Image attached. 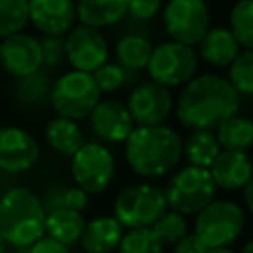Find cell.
<instances>
[{
	"instance_id": "obj_36",
	"label": "cell",
	"mask_w": 253,
	"mask_h": 253,
	"mask_svg": "<svg viewBox=\"0 0 253 253\" xmlns=\"http://www.w3.org/2000/svg\"><path fill=\"white\" fill-rule=\"evenodd\" d=\"M26 253H69V247L43 235L36 243H32L30 247H26Z\"/></svg>"
},
{
	"instance_id": "obj_40",
	"label": "cell",
	"mask_w": 253,
	"mask_h": 253,
	"mask_svg": "<svg viewBox=\"0 0 253 253\" xmlns=\"http://www.w3.org/2000/svg\"><path fill=\"white\" fill-rule=\"evenodd\" d=\"M239 253H253V239H251V241H247Z\"/></svg>"
},
{
	"instance_id": "obj_28",
	"label": "cell",
	"mask_w": 253,
	"mask_h": 253,
	"mask_svg": "<svg viewBox=\"0 0 253 253\" xmlns=\"http://www.w3.org/2000/svg\"><path fill=\"white\" fill-rule=\"evenodd\" d=\"M229 32L239 47L253 49V0H237L229 10Z\"/></svg>"
},
{
	"instance_id": "obj_15",
	"label": "cell",
	"mask_w": 253,
	"mask_h": 253,
	"mask_svg": "<svg viewBox=\"0 0 253 253\" xmlns=\"http://www.w3.org/2000/svg\"><path fill=\"white\" fill-rule=\"evenodd\" d=\"M87 119L91 132L107 144L125 142L134 128L126 105L119 99H101Z\"/></svg>"
},
{
	"instance_id": "obj_1",
	"label": "cell",
	"mask_w": 253,
	"mask_h": 253,
	"mask_svg": "<svg viewBox=\"0 0 253 253\" xmlns=\"http://www.w3.org/2000/svg\"><path fill=\"white\" fill-rule=\"evenodd\" d=\"M237 91L217 73L192 77L176 101V117L190 130H215L223 121L237 115Z\"/></svg>"
},
{
	"instance_id": "obj_11",
	"label": "cell",
	"mask_w": 253,
	"mask_h": 253,
	"mask_svg": "<svg viewBox=\"0 0 253 253\" xmlns=\"http://www.w3.org/2000/svg\"><path fill=\"white\" fill-rule=\"evenodd\" d=\"M63 43L65 61L71 65V69L93 73L109 59V42L97 28L75 24L63 36Z\"/></svg>"
},
{
	"instance_id": "obj_30",
	"label": "cell",
	"mask_w": 253,
	"mask_h": 253,
	"mask_svg": "<svg viewBox=\"0 0 253 253\" xmlns=\"http://www.w3.org/2000/svg\"><path fill=\"white\" fill-rule=\"evenodd\" d=\"M150 229L158 237L162 247H172L178 239H182L188 233V221H186V215H182V213H178L174 210H166L150 225Z\"/></svg>"
},
{
	"instance_id": "obj_10",
	"label": "cell",
	"mask_w": 253,
	"mask_h": 253,
	"mask_svg": "<svg viewBox=\"0 0 253 253\" xmlns=\"http://www.w3.org/2000/svg\"><path fill=\"white\" fill-rule=\"evenodd\" d=\"M162 26L172 42L194 47L210 30V8L206 0H168Z\"/></svg>"
},
{
	"instance_id": "obj_38",
	"label": "cell",
	"mask_w": 253,
	"mask_h": 253,
	"mask_svg": "<svg viewBox=\"0 0 253 253\" xmlns=\"http://www.w3.org/2000/svg\"><path fill=\"white\" fill-rule=\"evenodd\" d=\"M243 202L247 206V211L253 215V174L251 178L247 180V184L243 186Z\"/></svg>"
},
{
	"instance_id": "obj_12",
	"label": "cell",
	"mask_w": 253,
	"mask_h": 253,
	"mask_svg": "<svg viewBox=\"0 0 253 253\" xmlns=\"http://www.w3.org/2000/svg\"><path fill=\"white\" fill-rule=\"evenodd\" d=\"M126 109L134 126H154L164 125L174 109V99L168 87L154 81H140L132 87Z\"/></svg>"
},
{
	"instance_id": "obj_39",
	"label": "cell",
	"mask_w": 253,
	"mask_h": 253,
	"mask_svg": "<svg viewBox=\"0 0 253 253\" xmlns=\"http://www.w3.org/2000/svg\"><path fill=\"white\" fill-rule=\"evenodd\" d=\"M206 253H237V251H233L231 247H211Z\"/></svg>"
},
{
	"instance_id": "obj_6",
	"label": "cell",
	"mask_w": 253,
	"mask_h": 253,
	"mask_svg": "<svg viewBox=\"0 0 253 253\" xmlns=\"http://www.w3.org/2000/svg\"><path fill=\"white\" fill-rule=\"evenodd\" d=\"M215 182L208 168L184 166L176 170L164 188L166 206L182 215H196L211 200H215Z\"/></svg>"
},
{
	"instance_id": "obj_19",
	"label": "cell",
	"mask_w": 253,
	"mask_h": 253,
	"mask_svg": "<svg viewBox=\"0 0 253 253\" xmlns=\"http://www.w3.org/2000/svg\"><path fill=\"white\" fill-rule=\"evenodd\" d=\"M125 227L113 215H99L85 223L81 233V247L85 253H113L117 251Z\"/></svg>"
},
{
	"instance_id": "obj_17",
	"label": "cell",
	"mask_w": 253,
	"mask_h": 253,
	"mask_svg": "<svg viewBox=\"0 0 253 253\" xmlns=\"http://www.w3.org/2000/svg\"><path fill=\"white\" fill-rule=\"evenodd\" d=\"M215 186L227 192L243 190L247 180L253 174V162L247 152L241 150H219L208 168Z\"/></svg>"
},
{
	"instance_id": "obj_3",
	"label": "cell",
	"mask_w": 253,
	"mask_h": 253,
	"mask_svg": "<svg viewBox=\"0 0 253 253\" xmlns=\"http://www.w3.org/2000/svg\"><path fill=\"white\" fill-rule=\"evenodd\" d=\"M45 208L26 186L8 188L0 196V235L6 245L26 249L45 235Z\"/></svg>"
},
{
	"instance_id": "obj_7",
	"label": "cell",
	"mask_w": 253,
	"mask_h": 253,
	"mask_svg": "<svg viewBox=\"0 0 253 253\" xmlns=\"http://www.w3.org/2000/svg\"><path fill=\"white\" fill-rule=\"evenodd\" d=\"M245 227V211L231 200H211L196 213L194 233L208 247H229Z\"/></svg>"
},
{
	"instance_id": "obj_20",
	"label": "cell",
	"mask_w": 253,
	"mask_h": 253,
	"mask_svg": "<svg viewBox=\"0 0 253 253\" xmlns=\"http://www.w3.org/2000/svg\"><path fill=\"white\" fill-rule=\"evenodd\" d=\"M51 73L47 69H40L32 75L18 77L12 85V101L20 109H42L49 105V93H51Z\"/></svg>"
},
{
	"instance_id": "obj_24",
	"label": "cell",
	"mask_w": 253,
	"mask_h": 253,
	"mask_svg": "<svg viewBox=\"0 0 253 253\" xmlns=\"http://www.w3.org/2000/svg\"><path fill=\"white\" fill-rule=\"evenodd\" d=\"M150 53H152V43L142 34H125L115 45L117 63L132 73L146 67Z\"/></svg>"
},
{
	"instance_id": "obj_35",
	"label": "cell",
	"mask_w": 253,
	"mask_h": 253,
	"mask_svg": "<svg viewBox=\"0 0 253 253\" xmlns=\"http://www.w3.org/2000/svg\"><path fill=\"white\" fill-rule=\"evenodd\" d=\"M162 10V0H126V16L138 22H150Z\"/></svg>"
},
{
	"instance_id": "obj_5",
	"label": "cell",
	"mask_w": 253,
	"mask_h": 253,
	"mask_svg": "<svg viewBox=\"0 0 253 253\" xmlns=\"http://www.w3.org/2000/svg\"><path fill=\"white\" fill-rule=\"evenodd\" d=\"M166 210L164 190L148 182L125 186L113 202V217L126 229L150 227Z\"/></svg>"
},
{
	"instance_id": "obj_29",
	"label": "cell",
	"mask_w": 253,
	"mask_h": 253,
	"mask_svg": "<svg viewBox=\"0 0 253 253\" xmlns=\"http://www.w3.org/2000/svg\"><path fill=\"white\" fill-rule=\"evenodd\" d=\"M237 95H253V49H243L227 65V77Z\"/></svg>"
},
{
	"instance_id": "obj_13",
	"label": "cell",
	"mask_w": 253,
	"mask_h": 253,
	"mask_svg": "<svg viewBox=\"0 0 253 253\" xmlns=\"http://www.w3.org/2000/svg\"><path fill=\"white\" fill-rule=\"evenodd\" d=\"M40 160L36 136L16 125L0 126V172L22 174L32 170Z\"/></svg>"
},
{
	"instance_id": "obj_4",
	"label": "cell",
	"mask_w": 253,
	"mask_h": 253,
	"mask_svg": "<svg viewBox=\"0 0 253 253\" xmlns=\"http://www.w3.org/2000/svg\"><path fill=\"white\" fill-rule=\"evenodd\" d=\"M99 101L101 91L91 73L71 69L55 77L51 83L49 105L57 117L83 121L91 115Z\"/></svg>"
},
{
	"instance_id": "obj_26",
	"label": "cell",
	"mask_w": 253,
	"mask_h": 253,
	"mask_svg": "<svg viewBox=\"0 0 253 253\" xmlns=\"http://www.w3.org/2000/svg\"><path fill=\"white\" fill-rule=\"evenodd\" d=\"M215 138L221 150H241L253 146V123L247 117L233 115L215 128Z\"/></svg>"
},
{
	"instance_id": "obj_27",
	"label": "cell",
	"mask_w": 253,
	"mask_h": 253,
	"mask_svg": "<svg viewBox=\"0 0 253 253\" xmlns=\"http://www.w3.org/2000/svg\"><path fill=\"white\" fill-rule=\"evenodd\" d=\"M45 211H51V210H59V208H65V210H75V211H83L89 204V194L83 192L81 188H77L75 184L73 186H51L43 192V196L40 198Z\"/></svg>"
},
{
	"instance_id": "obj_42",
	"label": "cell",
	"mask_w": 253,
	"mask_h": 253,
	"mask_svg": "<svg viewBox=\"0 0 253 253\" xmlns=\"http://www.w3.org/2000/svg\"><path fill=\"white\" fill-rule=\"evenodd\" d=\"M251 123H253V119H251Z\"/></svg>"
},
{
	"instance_id": "obj_18",
	"label": "cell",
	"mask_w": 253,
	"mask_h": 253,
	"mask_svg": "<svg viewBox=\"0 0 253 253\" xmlns=\"http://www.w3.org/2000/svg\"><path fill=\"white\" fill-rule=\"evenodd\" d=\"M196 45H198L196 51L198 59H202L211 67H227L241 51L229 28H210Z\"/></svg>"
},
{
	"instance_id": "obj_37",
	"label": "cell",
	"mask_w": 253,
	"mask_h": 253,
	"mask_svg": "<svg viewBox=\"0 0 253 253\" xmlns=\"http://www.w3.org/2000/svg\"><path fill=\"white\" fill-rule=\"evenodd\" d=\"M172 247H174V253H206L208 251V247L198 239L196 233H186Z\"/></svg>"
},
{
	"instance_id": "obj_32",
	"label": "cell",
	"mask_w": 253,
	"mask_h": 253,
	"mask_svg": "<svg viewBox=\"0 0 253 253\" xmlns=\"http://www.w3.org/2000/svg\"><path fill=\"white\" fill-rule=\"evenodd\" d=\"M28 24V0H0V40L22 32Z\"/></svg>"
},
{
	"instance_id": "obj_23",
	"label": "cell",
	"mask_w": 253,
	"mask_h": 253,
	"mask_svg": "<svg viewBox=\"0 0 253 253\" xmlns=\"http://www.w3.org/2000/svg\"><path fill=\"white\" fill-rule=\"evenodd\" d=\"M85 223L87 219L83 217L81 211L65 210V208L51 210L45 213V235L69 247L81 239Z\"/></svg>"
},
{
	"instance_id": "obj_31",
	"label": "cell",
	"mask_w": 253,
	"mask_h": 253,
	"mask_svg": "<svg viewBox=\"0 0 253 253\" xmlns=\"http://www.w3.org/2000/svg\"><path fill=\"white\" fill-rule=\"evenodd\" d=\"M164 247L150 227H136L123 233L117 253H162Z\"/></svg>"
},
{
	"instance_id": "obj_8",
	"label": "cell",
	"mask_w": 253,
	"mask_h": 253,
	"mask_svg": "<svg viewBox=\"0 0 253 253\" xmlns=\"http://www.w3.org/2000/svg\"><path fill=\"white\" fill-rule=\"evenodd\" d=\"M146 73L150 81L164 87H184L198 71L196 49L178 42H162L152 47L150 59L146 63Z\"/></svg>"
},
{
	"instance_id": "obj_33",
	"label": "cell",
	"mask_w": 253,
	"mask_h": 253,
	"mask_svg": "<svg viewBox=\"0 0 253 253\" xmlns=\"http://www.w3.org/2000/svg\"><path fill=\"white\" fill-rule=\"evenodd\" d=\"M128 73H132V71L121 67L119 63H109L107 61L101 67H97L91 75H93V79H95V83H97V87H99V91L103 95V93L119 91L128 81Z\"/></svg>"
},
{
	"instance_id": "obj_14",
	"label": "cell",
	"mask_w": 253,
	"mask_h": 253,
	"mask_svg": "<svg viewBox=\"0 0 253 253\" xmlns=\"http://www.w3.org/2000/svg\"><path fill=\"white\" fill-rule=\"evenodd\" d=\"M0 69H4L14 79L40 71L42 69L40 38L22 30L0 40Z\"/></svg>"
},
{
	"instance_id": "obj_21",
	"label": "cell",
	"mask_w": 253,
	"mask_h": 253,
	"mask_svg": "<svg viewBox=\"0 0 253 253\" xmlns=\"http://www.w3.org/2000/svg\"><path fill=\"white\" fill-rule=\"evenodd\" d=\"M75 14L79 24L111 28L126 18V0H75Z\"/></svg>"
},
{
	"instance_id": "obj_22",
	"label": "cell",
	"mask_w": 253,
	"mask_h": 253,
	"mask_svg": "<svg viewBox=\"0 0 253 253\" xmlns=\"http://www.w3.org/2000/svg\"><path fill=\"white\" fill-rule=\"evenodd\" d=\"M43 138L47 146L61 156H73L85 142L83 130L77 125V121L63 117H53L51 121H47L43 128Z\"/></svg>"
},
{
	"instance_id": "obj_9",
	"label": "cell",
	"mask_w": 253,
	"mask_h": 253,
	"mask_svg": "<svg viewBox=\"0 0 253 253\" xmlns=\"http://www.w3.org/2000/svg\"><path fill=\"white\" fill-rule=\"evenodd\" d=\"M69 168L73 184L87 194H103L115 180V156L103 142H83Z\"/></svg>"
},
{
	"instance_id": "obj_25",
	"label": "cell",
	"mask_w": 253,
	"mask_h": 253,
	"mask_svg": "<svg viewBox=\"0 0 253 253\" xmlns=\"http://www.w3.org/2000/svg\"><path fill=\"white\" fill-rule=\"evenodd\" d=\"M219 150L221 148L213 130H192L182 140V156L188 160L190 166L210 168Z\"/></svg>"
},
{
	"instance_id": "obj_2",
	"label": "cell",
	"mask_w": 253,
	"mask_h": 253,
	"mask_svg": "<svg viewBox=\"0 0 253 253\" xmlns=\"http://www.w3.org/2000/svg\"><path fill=\"white\" fill-rule=\"evenodd\" d=\"M125 158L136 176L162 178L180 164L182 138L166 125L134 126L125 140Z\"/></svg>"
},
{
	"instance_id": "obj_16",
	"label": "cell",
	"mask_w": 253,
	"mask_h": 253,
	"mask_svg": "<svg viewBox=\"0 0 253 253\" xmlns=\"http://www.w3.org/2000/svg\"><path fill=\"white\" fill-rule=\"evenodd\" d=\"M75 22V0H28V24L42 36H65Z\"/></svg>"
},
{
	"instance_id": "obj_34",
	"label": "cell",
	"mask_w": 253,
	"mask_h": 253,
	"mask_svg": "<svg viewBox=\"0 0 253 253\" xmlns=\"http://www.w3.org/2000/svg\"><path fill=\"white\" fill-rule=\"evenodd\" d=\"M42 67L47 71L59 69L65 63V43L63 36H42Z\"/></svg>"
},
{
	"instance_id": "obj_41",
	"label": "cell",
	"mask_w": 253,
	"mask_h": 253,
	"mask_svg": "<svg viewBox=\"0 0 253 253\" xmlns=\"http://www.w3.org/2000/svg\"><path fill=\"white\" fill-rule=\"evenodd\" d=\"M0 253H6V243L2 239V235H0Z\"/></svg>"
}]
</instances>
